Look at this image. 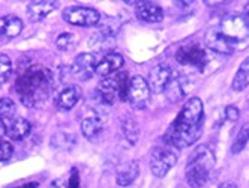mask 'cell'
Instances as JSON below:
<instances>
[{
    "label": "cell",
    "mask_w": 249,
    "mask_h": 188,
    "mask_svg": "<svg viewBox=\"0 0 249 188\" xmlns=\"http://www.w3.org/2000/svg\"><path fill=\"white\" fill-rule=\"evenodd\" d=\"M189 83H188V78L183 77L182 74H174L171 75L167 88H165V95L167 98L171 101V102H176V101H180L182 98H185V95L189 92Z\"/></svg>",
    "instance_id": "obj_15"
},
{
    "label": "cell",
    "mask_w": 249,
    "mask_h": 188,
    "mask_svg": "<svg viewBox=\"0 0 249 188\" xmlns=\"http://www.w3.org/2000/svg\"><path fill=\"white\" fill-rule=\"evenodd\" d=\"M129 81L126 71L116 73L114 75L105 77L99 83V98L105 102V104L113 106L116 101H126L128 92H129Z\"/></svg>",
    "instance_id": "obj_4"
},
{
    "label": "cell",
    "mask_w": 249,
    "mask_h": 188,
    "mask_svg": "<svg viewBox=\"0 0 249 188\" xmlns=\"http://www.w3.org/2000/svg\"><path fill=\"white\" fill-rule=\"evenodd\" d=\"M248 86H249V56L239 66V70L233 78V83H231V89L240 92Z\"/></svg>",
    "instance_id": "obj_22"
},
{
    "label": "cell",
    "mask_w": 249,
    "mask_h": 188,
    "mask_svg": "<svg viewBox=\"0 0 249 188\" xmlns=\"http://www.w3.org/2000/svg\"><path fill=\"white\" fill-rule=\"evenodd\" d=\"M53 86V73L41 65L23 66L15 81V92L26 107L38 109L45 104Z\"/></svg>",
    "instance_id": "obj_2"
},
{
    "label": "cell",
    "mask_w": 249,
    "mask_h": 188,
    "mask_svg": "<svg viewBox=\"0 0 249 188\" xmlns=\"http://www.w3.org/2000/svg\"><path fill=\"white\" fill-rule=\"evenodd\" d=\"M57 8V2H50V0H42V2H32L27 5V15L30 21H41L48 14H51Z\"/></svg>",
    "instance_id": "obj_18"
},
{
    "label": "cell",
    "mask_w": 249,
    "mask_h": 188,
    "mask_svg": "<svg viewBox=\"0 0 249 188\" xmlns=\"http://www.w3.org/2000/svg\"><path fill=\"white\" fill-rule=\"evenodd\" d=\"M218 188H237V185L234 182H222Z\"/></svg>",
    "instance_id": "obj_37"
},
{
    "label": "cell",
    "mask_w": 249,
    "mask_h": 188,
    "mask_svg": "<svg viewBox=\"0 0 249 188\" xmlns=\"http://www.w3.org/2000/svg\"><path fill=\"white\" fill-rule=\"evenodd\" d=\"M72 143V145H75V140H74V137L71 134H68V132H57V134H54L51 137V146H54L56 149H60V150H69L71 148L66 145V143Z\"/></svg>",
    "instance_id": "obj_27"
},
{
    "label": "cell",
    "mask_w": 249,
    "mask_h": 188,
    "mask_svg": "<svg viewBox=\"0 0 249 188\" xmlns=\"http://www.w3.org/2000/svg\"><path fill=\"white\" fill-rule=\"evenodd\" d=\"M98 26H99V33H104V35H108L113 38L120 29V23L116 19H102Z\"/></svg>",
    "instance_id": "obj_28"
},
{
    "label": "cell",
    "mask_w": 249,
    "mask_h": 188,
    "mask_svg": "<svg viewBox=\"0 0 249 188\" xmlns=\"http://www.w3.org/2000/svg\"><path fill=\"white\" fill-rule=\"evenodd\" d=\"M63 20L72 26H81V27H90L99 24L102 20V15L99 11L95 8H89V6H68L62 12Z\"/></svg>",
    "instance_id": "obj_5"
},
{
    "label": "cell",
    "mask_w": 249,
    "mask_h": 188,
    "mask_svg": "<svg viewBox=\"0 0 249 188\" xmlns=\"http://www.w3.org/2000/svg\"><path fill=\"white\" fill-rule=\"evenodd\" d=\"M234 41L227 38L219 29H210L206 33V45L218 55H231L234 51Z\"/></svg>",
    "instance_id": "obj_10"
},
{
    "label": "cell",
    "mask_w": 249,
    "mask_h": 188,
    "mask_svg": "<svg viewBox=\"0 0 249 188\" xmlns=\"http://www.w3.org/2000/svg\"><path fill=\"white\" fill-rule=\"evenodd\" d=\"M140 175V166L137 161H126L117 167L116 172V181L120 187L131 185Z\"/></svg>",
    "instance_id": "obj_17"
},
{
    "label": "cell",
    "mask_w": 249,
    "mask_h": 188,
    "mask_svg": "<svg viewBox=\"0 0 249 188\" xmlns=\"http://www.w3.org/2000/svg\"><path fill=\"white\" fill-rule=\"evenodd\" d=\"M128 101L131 106L137 110L146 109L150 101V88L149 83L144 77L135 75L129 81V92H128Z\"/></svg>",
    "instance_id": "obj_8"
},
{
    "label": "cell",
    "mask_w": 249,
    "mask_h": 188,
    "mask_svg": "<svg viewBox=\"0 0 249 188\" xmlns=\"http://www.w3.org/2000/svg\"><path fill=\"white\" fill-rule=\"evenodd\" d=\"M81 89L77 86V84H69V86H65L63 89H60L54 98L56 101V106L57 109L63 110V112H68V110H72L77 104L78 101L81 99Z\"/></svg>",
    "instance_id": "obj_12"
},
{
    "label": "cell",
    "mask_w": 249,
    "mask_h": 188,
    "mask_svg": "<svg viewBox=\"0 0 249 188\" xmlns=\"http://www.w3.org/2000/svg\"><path fill=\"white\" fill-rule=\"evenodd\" d=\"M177 163V153L170 148H155L150 155V170L156 178H164Z\"/></svg>",
    "instance_id": "obj_7"
},
{
    "label": "cell",
    "mask_w": 249,
    "mask_h": 188,
    "mask_svg": "<svg viewBox=\"0 0 249 188\" xmlns=\"http://www.w3.org/2000/svg\"><path fill=\"white\" fill-rule=\"evenodd\" d=\"M32 131V125L24 117H12L8 121V132L6 135L12 140H23Z\"/></svg>",
    "instance_id": "obj_19"
},
{
    "label": "cell",
    "mask_w": 249,
    "mask_h": 188,
    "mask_svg": "<svg viewBox=\"0 0 249 188\" xmlns=\"http://www.w3.org/2000/svg\"><path fill=\"white\" fill-rule=\"evenodd\" d=\"M23 30V21L17 15H5L0 19V35L6 38H15L18 37Z\"/></svg>",
    "instance_id": "obj_20"
},
{
    "label": "cell",
    "mask_w": 249,
    "mask_h": 188,
    "mask_svg": "<svg viewBox=\"0 0 249 188\" xmlns=\"http://www.w3.org/2000/svg\"><path fill=\"white\" fill-rule=\"evenodd\" d=\"M81 131L84 134V137L95 140L98 135L102 132V121L99 116H89L83 119L81 122Z\"/></svg>",
    "instance_id": "obj_21"
},
{
    "label": "cell",
    "mask_w": 249,
    "mask_h": 188,
    "mask_svg": "<svg viewBox=\"0 0 249 188\" xmlns=\"http://www.w3.org/2000/svg\"><path fill=\"white\" fill-rule=\"evenodd\" d=\"M15 102L11 98H0V119L11 121L15 114Z\"/></svg>",
    "instance_id": "obj_29"
},
{
    "label": "cell",
    "mask_w": 249,
    "mask_h": 188,
    "mask_svg": "<svg viewBox=\"0 0 249 188\" xmlns=\"http://www.w3.org/2000/svg\"><path fill=\"white\" fill-rule=\"evenodd\" d=\"M90 45L93 47L95 51H98V53H105L108 55L111 53V50L114 47V38L113 37H108V35H104V33H96V35L93 37Z\"/></svg>",
    "instance_id": "obj_24"
},
{
    "label": "cell",
    "mask_w": 249,
    "mask_h": 188,
    "mask_svg": "<svg viewBox=\"0 0 249 188\" xmlns=\"http://www.w3.org/2000/svg\"><path fill=\"white\" fill-rule=\"evenodd\" d=\"M12 74V63L6 55H0V84H3L9 80Z\"/></svg>",
    "instance_id": "obj_30"
},
{
    "label": "cell",
    "mask_w": 249,
    "mask_h": 188,
    "mask_svg": "<svg viewBox=\"0 0 249 188\" xmlns=\"http://www.w3.org/2000/svg\"><path fill=\"white\" fill-rule=\"evenodd\" d=\"M68 188H80V176L75 169L71 170V176L68 178Z\"/></svg>",
    "instance_id": "obj_33"
},
{
    "label": "cell",
    "mask_w": 249,
    "mask_h": 188,
    "mask_svg": "<svg viewBox=\"0 0 249 188\" xmlns=\"http://www.w3.org/2000/svg\"><path fill=\"white\" fill-rule=\"evenodd\" d=\"M50 188H68V179L65 178H59L56 181H53Z\"/></svg>",
    "instance_id": "obj_34"
},
{
    "label": "cell",
    "mask_w": 249,
    "mask_h": 188,
    "mask_svg": "<svg viewBox=\"0 0 249 188\" xmlns=\"http://www.w3.org/2000/svg\"><path fill=\"white\" fill-rule=\"evenodd\" d=\"M215 166V155L209 146L201 145L192 152L188 160L185 176L186 182L192 188H201L206 185L210 176V170Z\"/></svg>",
    "instance_id": "obj_3"
},
{
    "label": "cell",
    "mask_w": 249,
    "mask_h": 188,
    "mask_svg": "<svg viewBox=\"0 0 249 188\" xmlns=\"http://www.w3.org/2000/svg\"><path fill=\"white\" fill-rule=\"evenodd\" d=\"M137 17L140 20L147 23H161L164 20V11L162 8L153 3V2H143L140 3L135 9Z\"/></svg>",
    "instance_id": "obj_16"
},
{
    "label": "cell",
    "mask_w": 249,
    "mask_h": 188,
    "mask_svg": "<svg viewBox=\"0 0 249 188\" xmlns=\"http://www.w3.org/2000/svg\"><path fill=\"white\" fill-rule=\"evenodd\" d=\"M15 188H38V184L36 182H30V184H24V185H20V187H15Z\"/></svg>",
    "instance_id": "obj_38"
},
{
    "label": "cell",
    "mask_w": 249,
    "mask_h": 188,
    "mask_svg": "<svg viewBox=\"0 0 249 188\" xmlns=\"http://www.w3.org/2000/svg\"><path fill=\"white\" fill-rule=\"evenodd\" d=\"M96 62L98 60L90 53L78 55L72 62V66L69 68L71 75H72L74 78H77V80H80V81L90 80L93 77V74H95V70H96Z\"/></svg>",
    "instance_id": "obj_9"
},
{
    "label": "cell",
    "mask_w": 249,
    "mask_h": 188,
    "mask_svg": "<svg viewBox=\"0 0 249 188\" xmlns=\"http://www.w3.org/2000/svg\"><path fill=\"white\" fill-rule=\"evenodd\" d=\"M203 102L200 98H191L174 119L164 139L173 148L185 149L197 142L203 131Z\"/></svg>",
    "instance_id": "obj_1"
},
{
    "label": "cell",
    "mask_w": 249,
    "mask_h": 188,
    "mask_svg": "<svg viewBox=\"0 0 249 188\" xmlns=\"http://www.w3.org/2000/svg\"><path fill=\"white\" fill-rule=\"evenodd\" d=\"M122 132L131 145H135L140 139V127L132 117L122 119Z\"/></svg>",
    "instance_id": "obj_23"
},
{
    "label": "cell",
    "mask_w": 249,
    "mask_h": 188,
    "mask_svg": "<svg viewBox=\"0 0 249 188\" xmlns=\"http://www.w3.org/2000/svg\"><path fill=\"white\" fill-rule=\"evenodd\" d=\"M6 132H8V121L0 119V140H5Z\"/></svg>",
    "instance_id": "obj_35"
},
{
    "label": "cell",
    "mask_w": 249,
    "mask_h": 188,
    "mask_svg": "<svg viewBox=\"0 0 249 188\" xmlns=\"http://www.w3.org/2000/svg\"><path fill=\"white\" fill-rule=\"evenodd\" d=\"M124 60H123V56L119 55V53H108V55H105L101 57V60L96 62V70L95 73L105 78V77H110L116 73H119V70L123 66Z\"/></svg>",
    "instance_id": "obj_13"
},
{
    "label": "cell",
    "mask_w": 249,
    "mask_h": 188,
    "mask_svg": "<svg viewBox=\"0 0 249 188\" xmlns=\"http://www.w3.org/2000/svg\"><path fill=\"white\" fill-rule=\"evenodd\" d=\"M173 73L174 71L165 63H159V65L153 66L150 74H149V81H147L150 91L155 92V94L164 92L170 78H171V75H173Z\"/></svg>",
    "instance_id": "obj_11"
},
{
    "label": "cell",
    "mask_w": 249,
    "mask_h": 188,
    "mask_svg": "<svg viewBox=\"0 0 249 188\" xmlns=\"http://www.w3.org/2000/svg\"><path fill=\"white\" fill-rule=\"evenodd\" d=\"M176 59L180 65L185 66H195L200 71H204V68L209 65L207 51H204L198 44L189 42L186 45H182L176 53Z\"/></svg>",
    "instance_id": "obj_6"
},
{
    "label": "cell",
    "mask_w": 249,
    "mask_h": 188,
    "mask_svg": "<svg viewBox=\"0 0 249 188\" xmlns=\"http://www.w3.org/2000/svg\"><path fill=\"white\" fill-rule=\"evenodd\" d=\"M242 21H243V24L246 26V29L249 30V3L245 6V9H243V14H242Z\"/></svg>",
    "instance_id": "obj_36"
},
{
    "label": "cell",
    "mask_w": 249,
    "mask_h": 188,
    "mask_svg": "<svg viewBox=\"0 0 249 188\" xmlns=\"http://www.w3.org/2000/svg\"><path fill=\"white\" fill-rule=\"evenodd\" d=\"M78 44V39L72 33H60L56 39V47L60 51H72Z\"/></svg>",
    "instance_id": "obj_25"
},
{
    "label": "cell",
    "mask_w": 249,
    "mask_h": 188,
    "mask_svg": "<svg viewBox=\"0 0 249 188\" xmlns=\"http://www.w3.org/2000/svg\"><path fill=\"white\" fill-rule=\"evenodd\" d=\"M240 116V112L236 106H227L225 107V117H227V121L230 122H236L237 119Z\"/></svg>",
    "instance_id": "obj_32"
},
{
    "label": "cell",
    "mask_w": 249,
    "mask_h": 188,
    "mask_svg": "<svg viewBox=\"0 0 249 188\" xmlns=\"http://www.w3.org/2000/svg\"><path fill=\"white\" fill-rule=\"evenodd\" d=\"M14 155V146L8 140H0V161H8Z\"/></svg>",
    "instance_id": "obj_31"
},
{
    "label": "cell",
    "mask_w": 249,
    "mask_h": 188,
    "mask_svg": "<svg viewBox=\"0 0 249 188\" xmlns=\"http://www.w3.org/2000/svg\"><path fill=\"white\" fill-rule=\"evenodd\" d=\"M249 142V125H245L240 128V131L236 135V140L233 142V146H231V152L233 153H240L245 146Z\"/></svg>",
    "instance_id": "obj_26"
},
{
    "label": "cell",
    "mask_w": 249,
    "mask_h": 188,
    "mask_svg": "<svg viewBox=\"0 0 249 188\" xmlns=\"http://www.w3.org/2000/svg\"><path fill=\"white\" fill-rule=\"evenodd\" d=\"M224 35L230 39H233L234 42H239L240 39H243L246 37V26L242 21V17L233 15V17H227V19L222 20L221 23V29H219Z\"/></svg>",
    "instance_id": "obj_14"
}]
</instances>
